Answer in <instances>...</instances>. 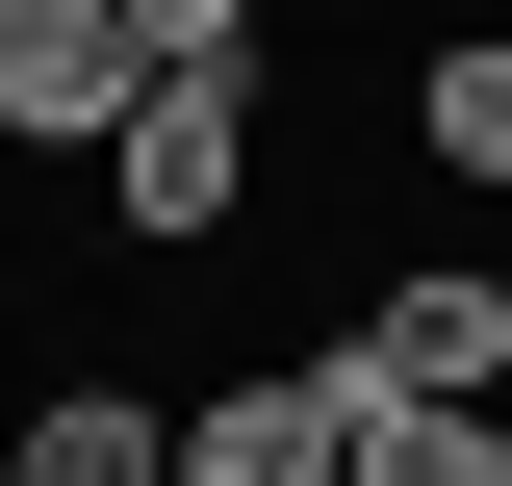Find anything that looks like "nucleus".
Returning a JSON list of instances; mask_svg holds the SVG:
<instances>
[{
  "label": "nucleus",
  "instance_id": "6",
  "mask_svg": "<svg viewBox=\"0 0 512 486\" xmlns=\"http://www.w3.org/2000/svg\"><path fill=\"white\" fill-rule=\"evenodd\" d=\"M410 154H461V180H512V26H461V52L410 77Z\"/></svg>",
  "mask_w": 512,
  "mask_h": 486
},
{
  "label": "nucleus",
  "instance_id": "5",
  "mask_svg": "<svg viewBox=\"0 0 512 486\" xmlns=\"http://www.w3.org/2000/svg\"><path fill=\"white\" fill-rule=\"evenodd\" d=\"M26 486H180V410H128V384H52V410H26Z\"/></svg>",
  "mask_w": 512,
  "mask_h": 486
},
{
  "label": "nucleus",
  "instance_id": "8",
  "mask_svg": "<svg viewBox=\"0 0 512 486\" xmlns=\"http://www.w3.org/2000/svg\"><path fill=\"white\" fill-rule=\"evenodd\" d=\"M128 52L154 77H256V0H128Z\"/></svg>",
  "mask_w": 512,
  "mask_h": 486
},
{
  "label": "nucleus",
  "instance_id": "1",
  "mask_svg": "<svg viewBox=\"0 0 512 486\" xmlns=\"http://www.w3.org/2000/svg\"><path fill=\"white\" fill-rule=\"evenodd\" d=\"M308 359H333V410H487L512 384V282L487 256H461V282H384L359 333H308Z\"/></svg>",
  "mask_w": 512,
  "mask_h": 486
},
{
  "label": "nucleus",
  "instance_id": "3",
  "mask_svg": "<svg viewBox=\"0 0 512 486\" xmlns=\"http://www.w3.org/2000/svg\"><path fill=\"white\" fill-rule=\"evenodd\" d=\"M154 52H128V0H0V128L26 154H128Z\"/></svg>",
  "mask_w": 512,
  "mask_h": 486
},
{
  "label": "nucleus",
  "instance_id": "2",
  "mask_svg": "<svg viewBox=\"0 0 512 486\" xmlns=\"http://www.w3.org/2000/svg\"><path fill=\"white\" fill-rule=\"evenodd\" d=\"M103 205H128L154 256H205V231L256 205V77H154V103H128V154H103Z\"/></svg>",
  "mask_w": 512,
  "mask_h": 486
},
{
  "label": "nucleus",
  "instance_id": "7",
  "mask_svg": "<svg viewBox=\"0 0 512 486\" xmlns=\"http://www.w3.org/2000/svg\"><path fill=\"white\" fill-rule=\"evenodd\" d=\"M359 486H512L487 410H359Z\"/></svg>",
  "mask_w": 512,
  "mask_h": 486
},
{
  "label": "nucleus",
  "instance_id": "4",
  "mask_svg": "<svg viewBox=\"0 0 512 486\" xmlns=\"http://www.w3.org/2000/svg\"><path fill=\"white\" fill-rule=\"evenodd\" d=\"M180 486H359V410H333V359H256L180 410Z\"/></svg>",
  "mask_w": 512,
  "mask_h": 486
}]
</instances>
